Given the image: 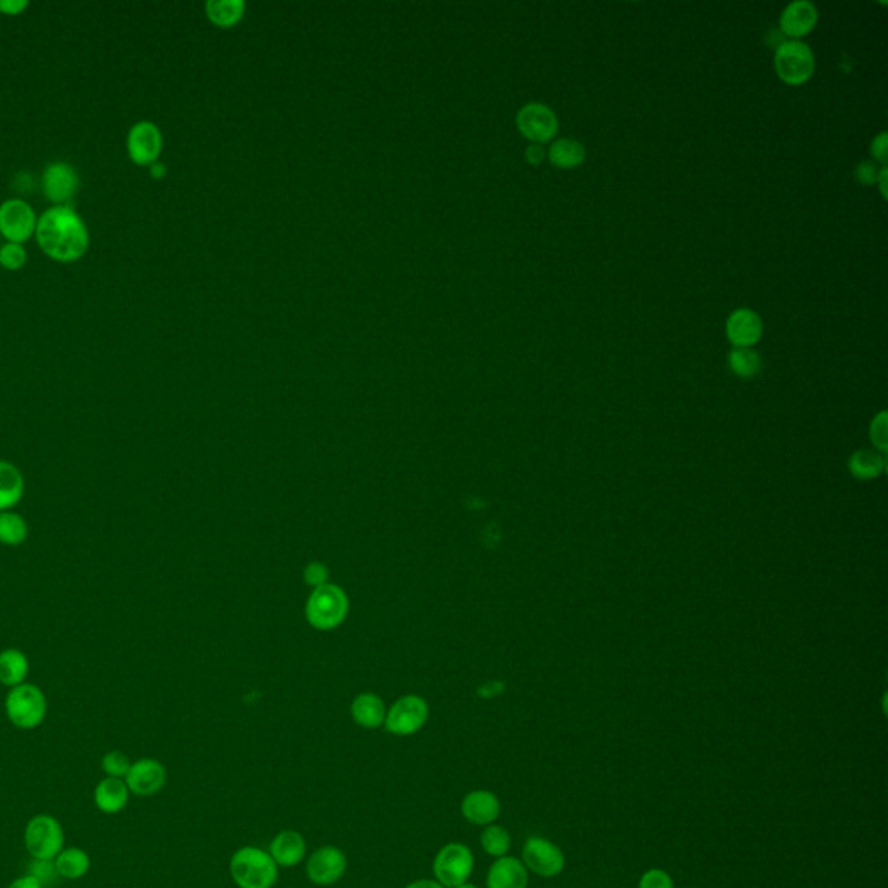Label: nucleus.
Here are the masks:
<instances>
[{
	"label": "nucleus",
	"mask_w": 888,
	"mask_h": 888,
	"mask_svg": "<svg viewBox=\"0 0 888 888\" xmlns=\"http://www.w3.org/2000/svg\"><path fill=\"white\" fill-rule=\"evenodd\" d=\"M328 569L320 562H311L304 571V580L313 587H321L327 583Z\"/></svg>",
	"instance_id": "nucleus-39"
},
{
	"label": "nucleus",
	"mask_w": 888,
	"mask_h": 888,
	"mask_svg": "<svg viewBox=\"0 0 888 888\" xmlns=\"http://www.w3.org/2000/svg\"><path fill=\"white\" fill-rule=\"evenodd\" d=\"M427 719H429L427 703L420 696L410 694V696L398 699L389 708L384 725H386L387 732L405 738V736L417 734L424 727Z\"/></svg>",
	"instance_id": "nucleus-10"
},
{
	"label": "nucleus",
	"mask_w": 888,
	"mask_h": 888,
	"mask_svg": "<svg viewBox=\"0 0 888 888\" xmlns=\"http://www.w3.org/2000/svg\"><path fill=\"white\" fill-rule=\"evenodd\" d=\"M28 875L35 876L40 883H42V887L49 888L53 887L54 883H58L59 878L61 876L58 875V869H56V864L54 861H39V859H33L30 862V866H28Z\"/></svg>",
	"instance_id": "nucleus-34"
},
{
	"label": "nucleus",
	"mask_w": 888,
	"mask_h": 888,
	"mask_svg": "<svg viewBox=\"0 0 888 888\" xmlns=\"http://www.w3.org/2000/svg\"><path fill=\"white\" fill-rule=\"evenodd\" d=\"M405 888H446L441 885V883L436 882V880H415V882L408 883Z\"/></svg>",
	"instance_id": "nucleus-43"
},
{
	"label": "nucleus",
	"mask_w": 888,
	"mask_h": 888,
	"mask_svg": "<svg viewBox=\"0 0 888 888\" xmlns=\"http://www.w3.org/2000/svg\"><path fill=\"white\" fill-rule=\"evenodd\" d=\"M25 495V477L11 462L0 460V512L16 507Z\"/></svg>",
	"instance_id": "nucleus-22"
},
{
	"label": "nucleus",
	"mask_w": 888,
	"mask_h": 888,
	"mask_svg": "<svg viewBox=\"0 0 888 888\" xmlns=\"http://www.w3.org/2000/svg\"><path fill=\"white\" fill-rule=\"evenodd\" d=\"M547 157V151L543 150L542 144H529L528 148H526V160H528L531 165H540L543 160Z\"/></svg>",
	"instance_id": "nucleus-41"
},
{
	"label": "nucleus",
	"mask_w": 888,
	"mask_h": 888,
	"mask_svg": "<svg viewBox=\"0 0 888 888\" xmlns=\"http://www.w3.org/2000/svg\"><path fill=\"white\" fill-rule=\"evenodd\" d=\"M521 861L529 873L542 878H555L566 868V856L561 847L542 836H531L526 840Z\"/></svg>",
	"instance_id": "nucleus-9"
},
{
	"label": "nucleus",
	"mask_w": 888,
	"mask_h": 888,
	"mask_svg": "<svg viewBox=\"0 0 888 888\" xmlns=\"http://www.w3.org/2000/svg\"><path fill=\"white\" fill-rule=\"evenodd\" d=\"M347 608L349 604L344 590L325 583L321 587L314 588L313 594L307 601V620L313 627L330 630L344 621Z\"/></svg>",
	"instance_id": "nucleus-7"
},
{
	"label": "nucleus",
	"mask_w": 888,
	"mask_h": 888,
	"mask_svg": "<svg viewBox=\"0 0 888 888\" xmlns=\"http://www.w3.org/2000/svg\"><path fill=\"white\" fill-rule=\"evenodd\" d=\"M725 332L732 346L753 347L764 335V321L755 311L741 307L727 318Z\"/></svg>",
	"instance_id": "nucleus-17"
},
{
	"label": "nucleus",
	"mask_w": 888,
	"mask_h": 888,
	"mask_svg": "<svg viewBox=\"0 0 888 888\" xmlns=\"http://www.w3.org/2000/svg\"><path fill=\"white\" fill-rule=\"evenodd\" d=\"M517 129L531 143H550L559 132V120L552 108L542 103H529L517 111Z\"/></svg>",
	"instance_id": "nucleus-13"
},
{
	"label": "nucleus",
	"mask_w": 888,
	"mask_h": 888,
	"mask_svg": "<svg viewBox=\"0 0 888 888\" xmlns=\"http://www.w3.org/2000/svg\"><path fill=\"white\" fill-rule=\"evenodd\" d=\"M80 190L77 169L68 162L56 160L46 165L42 172V191L53 205H70Z\"/></svg>",
	"instance_id": "nucleus-12"
},
{
	"label": "nucleus",
	"mask_w": 888,
	"mask_h": 888,
	"mask_svg": "<svg viewBox=\"0 0 888 888\" xmlns=\"http://www.w3.org/2000/svg\"><path fill=\"white\" fill-rule=\"evenodd\" d=\"M306 840L299 831L283 830L271 840L269 854L278 868H294L306 857Z\"/></svg>",
	"instance_id": "nucleus-20"
},
{
	"label": "nucleus",
	"mask_w": 888,
	"mask_h": 888,
	"mask_svg": "<svg viewBox=\"0 0 888 888\" xmlns=\"http://www.w3.org/2000/svg\"><path fill=\"white\" fill-rule=\"evenodd\" d=\"M205 9L210 20L219 27H233L242 20L245 4L242 0H209Z\"/></svg>",
	"instance_id": "nucleus-29"
},
{
	"label": "nucleus",
	"mask_w": 888,
	"mask_h": 888,
	"mask_svg": "<svg viewBox=\"0 0 888 888\" xmlns=\"http://www.w3.org/2000/svg\"><path fill=\"white\" fill-rule=\"evenodd\" d=\"M28 538V524L25 517L13 510L0 512V543L7 547H18Z\"/></svg>",
	"instance_id": "nucleus-28"
},
{
	"label": "nucleus",
	"mask_w": 888,
	"mask_h": 888,
	"mask_svg": "<svg viewBox=\"0 0 888 888\" xmlns=\"http://www.w3.org/2000/svg\"><path fill=\"white\" fill-rule=\"evenodd\" d=\"M35 240L49 259L70 264L84 257L91 235L77 210L70 205H53L37 219Z\"/></svg>",
	"instance_id": "nucleus-1"
},
{
	"label": "nucleus",
	"mask_w": 888,
	"mask_h": 888,
	"mask_svg": "<svg viewBox=\"0 0 888 888\" xmlns=\"http://www.w3.org/2000/svg\"><path fill=\"white\" fill-rule=\"evenodd\" d=\"M28 672H30V663H28L27 654L21 653L20 649H6L0 653V684L13 687L25 684Z\"/></svg>",
	"instance_id": "nucleus-25"
},
{
	"label": "nucleus",
	"mask_w": 888,
	"mask_h": 888,
	"mask_svg": "<svg viewBox=\"0 0 888 888\" xmlns=\"http://www.w3.org/2000/svg\"><path fill=\"white\" fill-rule=\"evenodd\" d=\"M131 765L129 757L118 750L108 751L101 760V769L105 772L106 777H117V779H125Z\"/></svg>",
	"instance_id": "nucleus-33"
},
{
	"label": "nucleus",
	"mask_w": 888,
	"mask_h": 888,
	"mask_svg": "<svg viewBox=\"0 0 888 888\" xmlns=\"http://www.w3.org/2000/svg\"><path fill=\"white\" fill-rule=\"evenodd\" d=\"M37 219L32 205L23 198H7L0 203V235L6 242H28L35 236Z\"/></svg>",
	"instance_id": "nucleus-8"
},
{
	"label": "nucleus",
	"mask_w": 888,
	"mask_h": 888,
	"mask_svg": "<svg viewBox=\"0 0 888 888\" xmlns=\"http://www.w3.org/2000/svg\"><path fill=\"white\" fill-rule=\"evenodd\" d=\"M547 157H549L550 164L557 169H576L585 162L587 150L576 139L562 138L550 144Z\"/></svg>",
	"instance_id": "nucleus-24"
},
{
	"label": "nucleus",
	"mask_w": 888,
	"mask_h": 888,
	"mask_svg": "<svg viewBox=\"0 0 888 888\" xmlns=\"http://www.w3.org/2000/svg\"><path fill=\"white\" fill-rule=\"evenodd\" d=\"M354 722L365 729H379L386 722V705L377 694L363 693L351 705Z\"/></svg>",
	"instance_id": "nucleus-23"
},
{
	"label": "nucleus",
	"mask_w": 888,
	"mask_h": 888,
	"mask_svg": "<svg viewBox=\"0 0 888 888\" xmlns=\"http://www.w3.org/2000/svg\"><path fill=\"white\" fill-rule=\"evenodd\" d=\"M871 157L875 158V164L887 167L888 160V134L880 132L871 143Z\"/></svg>",
	"instance_id": "nucleus-38"
},
{
	"label": "nucleus",
	"mask_w": 888,
	"mask_h": 888,
	"mask_svg": "<svg viewBox=\"0 0 888 888\" xmlns=\"http://www.w3.org/2000/svg\"><path fill=\"white\" fill-rule=\"evenodd\" d=\"M479 843L488 856L500 859L509 854L512 838L507 828H503L500 824H490L484 826L483 833L479 836Z\"/></svg>",
	"instance_id": "nucleus-31"
},
{
	"label": "nucleus",
	"mask_w": 888,
	"mask_h": 888,
	"mask_svg": "<svg viewBox=\"0 0 888 888\" xmlns=\"http://www.w3.org/2000/svg\"><path fill=\"white\" fill-rule=\"evenodd\" d=\"M476 859L472 850L465 843H446L439 849L432 862V875L434 880L443 887L455 888L462 883L469 882L474 873Z\"/></svg>",
	"instance_id": "nucleus-6"
},
{
	"label": "nucleus",
	"mask_w": 888,
	"mask_h": 888,
	"mask_svg": "<svg viewBox=\"0 0 888 888\" xmlns=\"http://www.w3.org/2000/svg\"><path fill=\"white\" fill-rule=\"evenodd\" d=\"M819 11L809 0H795L784 7L779 28L788 40H800L816 28Z\"/></svg>",
	"instance_id": "nucleus-18"
},
{
	"label": "nucleus",
	"mask_w": 888,
	"mask_h": 888,
	"mask_svg": "<svg viewBox=\"0 0 888 888\" xmlns=\"http://www.w3.org/2000/svg\"><path fill=\"white\" fill-rule=\"evenodd\" d=\"M30 2L28 0H0V13L6 16H18L28 9Z\"/></svg>",
	"instance_id": "nucleus-40"
},
{
	"label": "nucleus",
	"mask_w": 888,
	"mask_h": 888,
	"mask_svg": "<svg viewBox=\"0 0 888 888\" xmlns=\"http://www.w3.org/2000/svg\"><path fill=\"white\" fill-rule=\"evenodd\" d=\"M729 368L741 379H753L760 372V356L753 347H732L729 353Z\"/></svg>",
	"instance_id": "nucleus-30"
},
{
	"label": "nucleus",
	"mask_w": 888,
	"mask_h": 888,
	"mask_svg": "<svg viewBox=\"0 0 888 888\" xmlns=\"http://www.w3.org/2000/svg\"><path fill=\"white\" fill-rule=\"evenodd\" d=\"M7 888H44L42 887V883L32 875H23L20 878H16L14 882H11V885Z\"/></svg>",
	"instance_id": "nucleus-42"
},
{
	"label": "nucleus",
	"mask_w": 888,
	"mask_h": 888,
	"mask_svg": "<svg viewBox=\"0 0 888 888\" xmlns=\"http://www.w3.org/2000/svg\"><path fill=\"white\" fill-rule=\"evenodd\" d=\"M869 434H871V441L875 444L876 451L885 453L888 444L887 412H880L873 418Z\"/></svg>",
	"instance_id": "nucleus-35"
},
{
	"label": "nucleus",
	"mask_w": 888,
	"mask_h": 888,
	"mask_svg": "<svg viewBox=\"0 0 888 888\" xmlns=\"http://www.w3.org/2000/svg\"><path fill=\"white\" fill-rule=\"evenodd\" d=\"M529 871L517 857H500L486 875V888H528Z\"/></svg>",
	"instance_id": "nucleus-19"
},
{
	"label": "nucleus",
	"mask_w": 888,
	"mask_h": 888,
	"mask_svg": "<svg viewBox=\"0 0 888 888\" xmlns=\"http://www.w3.org/2000/svg\"><path fill=\"white\" fill-rule=\"evenodd\" d=\"M639 888H675V885L665 869L651 868L640 876Z\"/></svg>",
	"instance_id": "nucleus-36"
},
{
	"label": "nucleus",
	"mask_w": 888,
	"mask_h": 888,
	"mask_svg": "<svg viewBox=\"0 0 888 888\" xmlns=\"http://www.w3.org/2000/svg\"><path fill=\"white\" fill-rule=\"evenodd\" d=\"M125 784L136 797H153L167 784V769L157 758H139L132 762L125 776Z\"/></svg>",
	"instance_id": "nucleus-15"
},
{
	"label": "nucleus",
	"mask_w": 888,
	"mask_h": 888,
	"mask_svg": "<svg viewBox=\"0 0 888 888\" xmlns=\"http://www.w3.org/2000/svg\"><path fill=\"white\" fill-rule=\"evenodd\" d=\"M849 469L857 479H875L885 469V457L876 450H859L850 457Z\"/></svg>",
	"instance_id": "nucleus-27"
},
{
	"label": "nucleus",
	"mask_w": 888,
	"mask_h": 888,
	"mask_svg": "<svg viewBox=\"0 0 888 888\" xmlns=\"http://www.w3.org/2000/svg\"><path fill=\"white\" fill-rule=\"evenodd\" d=\"M54 864L63 880H80L91 869V857L79 847H65L54 859Z\"/></svg>",
	"instance_id": "nucleus-26"
},
{
	"label": "nucleus",
	"mask_w": 888,
	"mask_h": 888,
	"mask_svg": "<svg viewBox=\"0 0 888 888\" xmlns=\"http://www.w3.org/2000/svg\"><path fill=\"white\" fill-rule=\"evenodd\" d=\"M460 814L474 826H490L497 823L502 814L500 798L488 790L469 791L460 804Z\"/></svg>",
	"instance_id": "nucleus-16"
},
{
	"label": "nucleus",
	"mask_w": 888,
	"mask_h": 888,
	"mask_svg": "<svg viewBox=\"0 0 888 888\" xmlns=\"http://www.w3.org/2000/svg\"><path fill=\"white\" fill-rule=\"evenodd\" d=\"M6 715L9 722L21 731L37 729L46 720L47 699L35 684H21L7 693Z\"/></svg>",
	"instance_id": "nucleus-3"
},
{
	"label": "nucleus",
	"mask_w": 888,
	"mask_h": 888,
	"mask_svg": "<svg viewBox=\"0 0 888 888\" xmlns=\"http://www.w3.org/2000/svg\"><path fill=\"white\" fill-rule=\"evenodd\" d=\"M455 888H477V887H476V885H474V883L465 882V883H462V885H458V887H455Z\"/></svg>",
	"instance_id": "nucleus-46"
},
{
	"label": "nucleus",
	"mask_w": 888,
	"mask_h": 888,
	"mask_svg": "<svg viewBox=\"0 0 888 888\" xmlns=\"http://www.w3.org/2000/svg\"><path fill=\"white\" fill-rule=\"evenodd\" d=\"M25 849L32 859L54 861L65 849V830L51 814H37L25 828Z\"/></svg>",
	"instance_id": "nucleus-5"
},
{
	"label": "nucleus",
	"mask_w": 888,
	"mask_h": 888,
	"mask_svg": "<svg viewBox=\"0 0 888 888\" xmlns=\"http://www.w3.org/2000/svg\"><path fill=\"white\" fill-rule=\"evenodd\" d=\"M165 172H167V169H165V165L160 164V162H155V164L150 165V174L155 177V179H162V177L165 176Z\"/></svg>",
	"instance_id": "nucleus-45"
},
{
	"label": "nucleus",
	"mask_w": 888,
	"mask_h": 888,
	"mask_svg": "<svg viewBox=\"0 0 888 888\" xmlns=\"http://www.w3.org/2000/svg\"><path fill=\"white\" fill-rule=\"evenodd\" d=\"M774 68L777 77L784 84L798 87L812 79L816 70V58L812 49L802 40H784L777 46Z\"/></svg>",
	"instance_id": "nucleus-4"
},
{
	"label": "nucleus",
	"mask_w": 888,
	"mask_h": 888,
	"mask_svg": "<svg viewBox=\"0 0 888 888\" xmlns=\"http://www.w3.org/2000/svg\"><path fill=\"white\" fill-rule=\"evenodd\" d=\"M27 261V250L21 243L4 242L0 245V266L7 271H20Z\"/></svg>",
	"instance_id": "nucleus-32"
},
{
	"label": "nucleus",
	"mask_w": 888,
	"mask_h": 888,
	"mask_svg": "<svg viewBox=\"0 0 888 888\" xmlns=\"http://www.w3.org/2000/svg\"><path fill=\"white\" fill-rule=\"evenodd\" d=\"M127 153L134 164L139 167H150L158 162L164 148V138L157 124L150 120H141L132 125L127 132Z\"/></svg>",
	"instance_id": "nucleus-11"
},
{
	"label": "nucleus",
	"mask_w": 888,
	"mask_h": 888,
	"mask_svg": "<svg viewBox=\"0 0 888 888\" xmlns=\"http://www.w3.org/2000/svg\"><path fill=\"white\" fill-rule=\"evenodd\" d=\"M887 176V167H880V172H878V179H876V184H878V188H880V193H882L883 198H887Z\"/></svg>",
	"instance_id": "nucleus-44"
},
{
	"label": "nucleus",
	"mask_w": 888,
	"mask_h": 888,
	"mask_svg": "<svg viewBox=\"0 0 888 888\" xmlns=\"http://www.w3.org/2000/svg\"><path fill=\"white\" fill-rule=\"evenodd\" d=\"M229 873L238 888H273L278 882V864L268 850L242 847L229 861Z\"/></svg>",
	"instance_id": "nucleus-2"
},
{
	"label": "nucleus",
	"mask_w": 888,
	"mask_h": 888,
	"mask_svg": "<svg viewBox=\"0 0 888 888\" xmlns=\"http://www.w3.org/2000/svg\"><path fill=\"white\" fill-rule=\"evenodd\" d=\"M347 857L335 845H323L307 857L306 875L318 887H328L346 875Z\"/></svg>",
	"instance_id": "nucleus-14"
},
{
	"label": "nucleus",
	"mask_w": 888,
	"mask_h": 888,
	"mask_svg": "<svg viewBox=\"0 0 888 888\" xmlns=\"http://www.w3.org/2000/svg\"><path fill=\"white\" fill-rule=\"evenodd\" d=\"M131 791L127 788L124 779L117 777H105L94 788V805L103 814H118L129 804Z\"/></svg>",
	"instance_id": "nucleus-21"
},
{
	"label": "nucleus",
	"mask_w": 888,
	"mask_h": 888,
	"mask_svg": "<svg viewBox=\"0 0 888 888\" xmlns=\"http://www.w3.org/2000/svg\"><path fill=\"white\" fill-rule=\"evenodd\" d=\"M878 172H880V167L875 162H869V160L861 162L856 167L857 183L864 184V186H875Z\"/></svg>",
	"instance_id": "nucleus-37"
}]
</instances>
